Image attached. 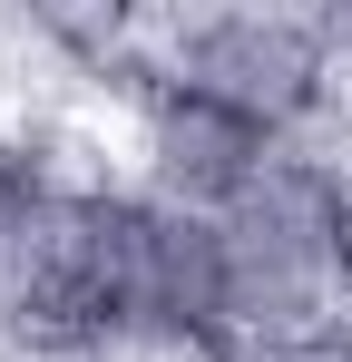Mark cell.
<instances>
[{
	"instance_id": "1",
	"label": "cell",
	"mask_w": 352,
	"mask_h": 362,
	"mask_svg": "<svg viewBox=\"0 0 352 362\" xmlns=\"http://www.w3.org/2000/svg\"><path fill=\"white\" fill-rule=\"evenodd\" d=\"M147 78H176L196 98L235 108L274 147H323L343 108V59L323 10H274V0H216V10H167Z\"/></svg>"
},
{
	"instance_id": "2",
	"label": "cell",
	"mask_w": 352,
	"mask_h": 362,
	"mask_svg": "<svg viewBox=\"0 0 352 362\" xmlns=\"http://www.w3.org/2000/svg\"><path fill=\"white\" fill-rule=\"evenodd\" d=\"M216 255H225V353L254 362L343 323V274H333V177L313 147H284L264 177L216 216Z\"/></svg>"
},
{
	"instance_id": "3",
	"label": "cell",
	"mask_w": 352,
	"mask_h": 362,
	"mask_svg": "<svg viewBox=\"0 0 352 362\" xmlns=\"http://www.w3.org/2000/svg\"><path fill=\"white\" fill-rule=\"evenodd\" d=\"M117 157H127L117 177L137 196H157L176 216H225L284 147L264 127H245L235 108H216V98H196L176 78H147L137 98H117Z\"/></svg>"
},
{
	"instance_id": "4",
	"label": "cell",
	"mask_w": 352,
	"mask_h": 362,
	"mask_svg": "<svg viewBox=\"0 0 352 362\" xmlns=\"http://www.w3.org/2000/svg\"><path fill=\"white\" fill-rule=\"evenodd\" d=\"M333 177V274H343V313H352V147H313Z\"/></svg>"
},
{
	"instance_id": "5",
	"label": "cell",
	"mask_w": 352,
	"mask_h": 362,
	"mask_svg": "<svg viewBox=\"0 0 352 362\" xmlns=\"http://www.w3.org/2000/svg\"><path fill=\"white\" fill-rule=\"evenodd\" d=\"M254 362H352V313L323 323V333H293V343H274V353H254Z\"/></svg>"
},
{
	"instance_id": "6",
	"label": "cell",
	"mask_w": 352,
	"mask_h": 362,
	"mask_svg": "<svg viewBox=\"0 0 352 362\" xmlns=\"http://www.w3.org/2000/svg\"><path fill=\"white\" fill-rule=\"evenodd\" d=\"M10 343H20V323H10V303H0V353H10Z\"/></svg>"
}]
</instances>
